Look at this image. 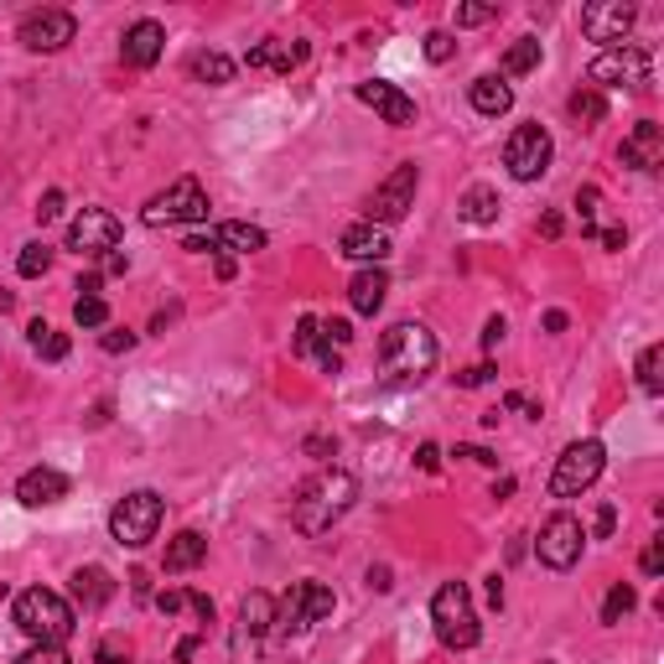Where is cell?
Returning <instances> with one entry per match:
<instances>
[{
    "mask_svg": "<svg viewBox=\"0 0 664 664\" xmlns=\"http://www.w3.org/2000/svg\"><path fill=\"white\" fill-rule=\"evenodd\" d=\"M358 498V477L342 473V467H323L317 477H307L302 488H296V504H291V525L302 529L307 540L327 535V529L338 525L342 514L354 509Z\"/></svg>",
    "mask_w": 664,
    "mask_h": 664,
    "instance_id": "cell-1",
    "label": "cell"
},
{
    "mask_svg": "<svg viewBox=\"0 0 664 664\" xmlns=\"http://www.w3.org/2000/svg\"><path fill=\"white\" fill-rule=\"evenodd\" d=\"M436 358H442V348H436L426 323H394L379 338V379L384 384H421L436 369Z\"/></svg>",
    "mask_w": 664,
    "mask_h": 664,
    "instance_id": "cell-2",
    "label": "cell"
},
{
    "mask_svg": "<svg viewBox=\"0 0 664 664\" xmlns=\"http://www.w3.org/2000/svg\"><path fill=\"white\" fill-rule=\"evenodd\" d=\"M17 629L27 633L32 644H68L73 629H78V618H73V608L57 592L27 587V592L17 597Z\"/></svg>",
    "mask_w": 664,
    "mask_h": 664,
    "instance_id": "cell-3",
    "label": "cell"
},
{
    "mask_svg": "<svg viewBox=\"0 0 664 664\" xmlns=\"http://www.w3.org/2000/svg\"><path fill=\"white\" fill-rule=\"evenodd\" d=\"M431 629H436V639H442L446 649H457V654L477 649V639H483V623H477L473 592H467L462 581H446V587H436V597H431Z\"/></svg>",
    "mask_w": 664,
    "mask_h": 664,
    "instance_id": "cell-4",
    "label": "cell"
},
{
    "mask_svg": "<svg viewBox=\"0 0 664 664\" xmlns=\"http://www.w3.org/2000/svg\"><path fill=\"white\" fill-rule=\"evenodd\" d=\"M167 519V498L156 494V488H136V494H125L109 509V535H115V546L125 550H146L156 540V529Z\"/></svg>",
    "mask_w": 664,
    "mask_h": 664,
    "instance_id": "cell-5",
    "label": "cell"
},
{
    "mask_svg": "<svg viewBox=\"0 0 664 664\" xmlns=\"http://www.w3.org/2000/svg\"><path fill=\"white\" fill-rule=\"evenodd\" d=\"M333 608H338L333 587H323V581H291L286 602L275 608V629L271 633H281V639H291V633H307L312 623L333 618Z\"/></svg>",
    "mask_w": 664,
    "mask_h": 664,
    "instance_id": "cell-6",
    "label": "cell"
},
{
    "mask_svg": "<svg viewBox=\"0 0 664 664\" xmlns=\"http://www.w3.org/2000/svg\"><path fill=\"white\" fill-rule=\"evenodd\" d=\"M198 219H208V192L198 177H177L167 192H156L151 203L140 208L146 229H171V223H198Z\"/></svg>",
    "mask_w": 664,
    "mask_h": 664,
    "instance_id": "cell-7",
    "label": "cell"
},
{
    "mask_svg": "<svg viewBox=\"0 0 664 664\" xmlns=\"http://www.w3.org/2000/svg\"><path fill=\"white\" fill-rule=\"evenodd\" d=\"M608 467V446L602 442H571L556 457V473H550V498H581Z\"/></svg>",
    "mask_w": 664,
    "mask_h": 664,
    "instance_id": "cell-8",
    "label": "cell"
},
{
    "mask_svg": "<svg viewBox=\"0 0 664 664\" xmlns=\"http://www.w3.org/2000/svg\"><path fill=\"white\" fill-rule=\"evenodd\" d=\"M550 151H556L550 130L529 119V125H514V136L504 140V167H509L514 182H540L550 171Z\"/></svg>",
    "mask_w": 664,
    "mask_h": 664,
    "instance_id": "cell-9",
    "label": "cell"
},
{
    "mask_svg": "<svg viewBox=\"0 0 664 664\" xmlns=\"http://www.w3.org/2000/svg\"><path fill=\"white\" fill-rule=\"evenodd\" d=\"M649 73H654L649 48H608L592 68H587V78H592V88L602 94V88H644Z\"/></svg>",
    "mask_w": 664,
    "mask_h": 664,
    "instance_id": "cell-10",
    "label": "cell"
},
{
    "mask_svg": "<svg viewBox=\"0 0 664 664\" xmlns=\"http://www.w3.org/2000/svg\"><path fill=\"white\" fill-rule=\"evenodd\" d=\"M415 188H421V171H415V161H400V167H394L390 177H384V182L369 192V208H363V213H369V223H379V229H384V223H400L410 208H415Z\"/></svg>",
    "mask_w": 664,
    "mask_h": 664,
    "instance_id": "cell-11",
    "label": "cell"
},
{
    "mask_svg": "<svg viewBox=\"0 0 664 664\" xmlns=\"http://www.w3.org/2000/svg\"><path fill=\"white\" fill-rule=\"evenodd\" d=\"M581 540H587V529H581L577 514H550L546 525H540L535 556H540V566H550V571H571V566L581 561Z\"/></svg>",
    "mask_w": 664,
    "mask_h": 664,
    "instance_id": "cell-12",
    "label": "cell"
},
{
    "mask_svg": "<svg viewBox=\"0 0 664 664\" xmlns=\"http://www.w3.org/2000/svg\"><path fill=\"white\" fill-rule=\"evenodd\" d=\"M275 629V597L271 592H250L239 602V629H234V660L239 664H255L265 633Z\"/></svg>",
    "mask_w": 664,
    "mask_h": 664,
    "instance_id": "cell-13",
    "label": "cell"
},
{
    "mask_svg": "<svg viewBox=\"0 0 664 664\" xmlns=\"http://www.w3.org/2000/svg\"><path fill=\"white\" fill-rule=\"evenodd\" d=\"M633 21H639V6H633V0H592V6H581V32H587V42L623 48Z\"/></svg>",
    "mask_w": 664,
    "mask_h": 664,
    "instance_id": "cell-14",
    "label": "cell"
},
{
    "mask_svg": "<svg viewBox=\"0 0 664 664\" xmlns=\"http://www.w3.org/2000/svg\"><path fill=\"white\" fill-rule=\"evenodd\" d=\"M68 250L73 255H109V250H119V219L109 208H84L68 223Z\"/></svg>",
    "mask_w": 664,
    "mask_h": 664,
    "instance_id": "cell-15",
    "label": "cell"
},
{
    "mask_svg": "<svg viewBox=\"0 0 664 664\" xmlns=\"http://www.w3.org/2000/svg\"><path fill=\"white\" fill-rule=\"evenodd\" d=\"M78 36V21L68 11H32V17L17 27V42L27 52H63Z\"/></svg>",
    "mask_w": 664,
    "mask_h": 664,
    "instance_id": "cell-16",
    "label": "cell"
},
{
    "mask_svg": "<svg viewBox=\"0 0 664 664\" xmlns=\"http://www.w3.org/2000/svg\"><path fill=\"white\" fill-rule=\"evenodd\" d=\"M354 94H358V104H369L384 125H394V130H400V125H415V99H410L405 88L384 84V78H369V84H358Z\"/></svg>",
    "mask_w": 664,
    "mask_h": 664,
    "instance_id": "cell-17",
    "label": "cell"
},
{
    "mask_svg": "<svg viewBox=\"0 0 664 664\" xmlns=\"http://www.w3.org/2000/svg\"><path fill=\"white\" fill-rule=\"evenodd\" d=\"M618 161L629 171H660L664 167V130L654 119H639L629 136H623V146H618Z\"/></svg>",
    "mask_w": 664,
    "mask_h": 664,
    "instance_id": "cell-18",
    "label": "cell"
},
{
    "mask_svg": "<svg viewBox=\"0 0 664 664\" xmlns=\"http://www.w3.org/2000/svg\"><path fill=\"white\" fill-rule=\"evenodd\" d=\"M390 229H379V223H354V229H342L338 239V255L354 260V265H384L390 260Z\"/></svg>",
    "mask_w": 664,
    "mask_h": 664,
    "instance_id": "cell-19",
    "label": "cell"
},
{
    "mask_svg": "<svg viewBox=\"0 0 664 664\" xmlns=\"http://www.w3.org/2000/svg\"><path fill=\"white\" fill-rule=\"evenodd\" d=\"M167 48V32H161V21H136V27H125L119 36V57L130 63V68H151L156 57Z\"/></svg>",
    "mask_w": 664,
    "mask_h": 664,
    "instance_id": "cell-20",
    "label": "cell"
},
{
    "mask_svg": "<svg viewBox=\"0 0 664 664\" xmlns=\"http://www.w3.org/2000/svg\"><path fill=\"white\" fill-rule=\"evenodd\" d=\"M17 498L27 509H48L57 498H68V477L57 473V467H32V473H21Z\"/></svg>",
    "mask_w": 664,
    "mask_h": 664,
    "instance_id": "cell-21",
    "label": "cell"
},
{
    "mask_svg": "<svg viewBox=\"0 0 664 664\" xmlns=\"http://www.w3.org/2000/svg\"><path fill=\"white\" fill-rule=\"evenodd\" d=\"M291 354H296V358H317V363H323L327 375H342V354L323 338V323H317V317H302V323H296Z\"/></svg>",
    "mask_w": 664,
    "mask_h": 664,
    "instance_id": "cell-22",
    "label": "cell"
},
{
    "mask_svg": "<svg viewBox=\"0 0 664 664\" xmlns=\"http://www.w3.org/2000/svg\"><path fill=\"white\" fill-rule=\"evenodd\" d=\"M384 296H390V275H384V265H363V271L348 281V302H354L358 317H375V312L384 307Z\"/></svg>",
    "mask_w": 664,
    "mask_h": 664,
    "instance_id": "cell-23",
    "label": "cell"
},
{
    "mask_svg": "<svg viewBox=\"0 0 664 664\" xmlns=\"http://www.w3.org/2000/svg\"><path fill=\"white\" fill-rule=\"evenodd\" d=\"M208 244H213V255H219V250H229V255H255L271 239H265L260 223H219V229H208Z\"/></svg>",
    "mask_w": 664,
    "mask_h": 664,
    "instance_id": "cell-24",
    "label": "cell"
},
{
    "mask_svg": "<svg viewBox=\"0 0 664 664\" xmlns=\"http://www.w3.org/2000/svg\"><path fill=\"white\" fill-rule=\"evenodd\" d=\"M307 42H260V48H250V57H244V63H250V68H271V73H291V68H302V63H307Z\"/></svg>",
    "mask_w": 664,
    "mask_h": 664,
    "instance_id": "cell-25",
    "label": "cell"
},
{
    "mask_svg": "<svg viewBox=\"0 0 664 664\" xmlns=\"http://www.w3.org/2000/svg\"><path fill=\"white\" fill-rule=\"evenodd\" d=\"M109 597H115V577L104 566H78L73 571V602L78 608H104Z\"/></svg>",
    "mask_w": 664,
    "mask_h": 664,
    "instance_id": "cell-26",
    "label": "cell"
},
{
    "mask_svg": "<svg viewBox=\"0 0 664 664\" xmlns=\"http://www.w3.org/2000/svg\"><path fill=\"white\" fill-rule=\"evenodd\" d=\"M473 109H477V115H488V119L509 115V109H514V88L504 84L498 73H483V78H473Z\"/></svg>",
    "mask_w": 664,
    "mask_h": 664,
    "instance_id": "cell-27",
    "label": "cell"
},
{
    "mask_svg": "<svg viewBox=\"0 0 664 664\" xmlns=\"http://www.w3.org/2000/svg\"><path fill=\"white\" fill-rule=\"evenodd\" d=\"M208 556V540L198 535V529H182V535H171L167 540V577H182V571H192V566Z\"/></svg>",
    "mask_w": 664,
    "mask_h": 664,
    "instance_id": "cell-28",
    "label": "cell"
},
{
    "mask_svg": "<svg viewBox=\"0 0 664 664\" xmlns=\"http://www.w3.org/2000/svg\"><path fill=\"white\" fill-rule=\"evenodd\" d=\"M457 213H462V219H467V223H473V229H488V223L498 219V192L488 188V182H477V188H467V192H462Z\"/></svg>",
    "mask_w": 664,
    "mask_h": 664,
    "instance_id": "cell-29",
    "label": "cell"
},
{
    "mask_svg": "<svg viewBox=\"0 0 664 664\" xmlns=\"http://www.w3.org/2000/svg\"><path fill=\"white\" fill-rule=\"evenodd\" d=\"M188 73L208 88H223L229 78H234V57H223V52H198V57L188 63Z\"/></svg>",
    "mask_w": 664,
    "mask_h": 664,
    "instance_id": "cell-30",
    "label": "cell"
},
{
    "mask_svg": "<svg viewBox=\"0 0 664 664\" xmlns=\"http://www.w3.org/2000/svg\"><path fill=\"white\" fill-rule=\"evenodd\" d=\"M540 57H546V52H540V42H535V36H519V42L504 52V78H519V73L540 68Z\"/></svg>",
    "mask_w": 664,
    "mask_h": 664,
    "instance_id": "cell-31",
    "label": "cell"
},
{
    "mask_svg": "<svg viewBox=\"0 0 664 664\" xmlns=\"http://www.w3.org/2000/svg\"><path fill=\"white\" fill-rule=\"evenodd\" d=\"M664 342H649L644 354H639V390L644 394H664Z\"/></svg>",
    "mask_w": 664,
    "mask_h": 664,
    "instance_id": "cell-32",
    "label": "cell"
},
{
    "mask_svg": "<svg viewBox=\"0 0 664 664\" xmlns=\"http://www.w3.org/2000/svg\"><path fill=\"white\" fill-rule=\"evenodd\" d=\"M27 338H32V348H36L42 358H48V363L68 358V333H52L48 323H32V327H27Z\"/></svg>",
    "mask_w": 664,
    "mask_h": 664,
    "instance_id": "cell-33",
    "label": "cell"
},
{
    "mask_svg": "<svg viewBox=\"0 0 664 664\" xmlns=\"http://www.w3.org/2000/svg\"><path fill=\"white\" fill-rule=\"evenodd\" d=\"M571 119H577V125H602V119H608V99H602L597 88H577V94H571Z\"/></svg>",
    "mask_w": 664,
    "mask_h": 664,
    "instance_id": "cell-34",
    "label": "cell"
},
{
    "mask_svg": "<svg viewBox=\"0 0 664 664\" xmlns=\"http://www.w3.org/2000/svg\"><path fill=\"white\" fill-rule=\"evenodd\" d=\"M633 608H639V592H633L629 581H618L613 592L602 597V623H608V629H613V623H623V618H629Z\"/></svg>",
    "mask_w": 664,
    "mask_h": 664,
    "instance_id": "cell-35",
    "label": "cell"
},
{
    "mask_svg": "<svg viewBox=\"0 0 664 664\" xmlns=\"http://www.w3.org/2000/svg\"><path fill=\"white\" fill-rule=\"evenodd\" d=\"M48 265H52V250H48V244H21L17 271L27 275V281H36V275H48Z\"/></svg>",
    "mask_w": 664,
    "mask_h": 664,
    "instance_id": "cell-36",
    "label": "cell"
},
{
    "mask_svg": "<svg viewBox=\"0 0 664 664\" xmlns=\"http://www.w3.org/2000/svg\"><path fill=\"white\" fill-rule=\"evenodd\" d=\"M73 323H78V327H104V323H109L104 296H78V302H73Z\"/></svg>",
    "mask_w": 664,
    "mask_h": 664,
    "instance_id": "cell-37",
    "label": "cell"
},
{
    "mask_svg": "<svg viewBox=\"0 0 664 664\" xmlns=\"http://www.w3.org/2000/svg\"><path fill=\"white\" fill-rule=\"evenodd\" d=\"M494 17H498V6H483V0H467V6H457V11H452V21H457V27H488Z\"/></svg>",
    "mask_w": 664,
    "mask_h": 664,
    "instance_id": "cell-38",
    "label": "cell"
},
{
    "mask_svg": "<svg viewBox=\"0 0 664 664\" xmlns=\"http://www.w3.org/2000/svg\"><path fill=\"white\" fill-rule=\"evenodd\" d=\"M577 208H581V234L592 239V234H597V208H602V192H597V188H581V192H577Z\"/></svg>",
    "mask_w": 664,
    "mask_h": 664,
    "instance_id": "cell-39",
    "label": "cell"
},
{
    "mask_svg": "<svg viewBox=\"0 0 664 664\" xmlns=\"http://www.w3.org/2000/svg\"><path fill=\"white\" fill-rule=\"evenodd\" d=\"M17 664H73V660H68V649L63 644H32Z\"/></svg>",
    "mask_w": 664,
    "mask_h": 664,
    "instance_id": "cell-40",
    "label": "cell"
},
{
    "mask_svg": "<svg viewBox=\"0 0 664 664\" xmlns=\"http://www.w3.org/2000/svg\"><path fill=\"white\" fill-rule=\"evenodd\" d=\"M452 52H457V36L452 32H426V57L431 63H446Z\"/></svg>",
    "mask_w": 664,
    "mask_h": 664,
    "instance_id": "cell-41",
    "label": "cell"
},
{
    "mask_svg": "<svg viewBox=\"0 0 664 664\" xmlns=\"http://www.w3.org/2000/svg\"><path fill=\"white\" fill-rule=\"evenodd\" d=\"M94 660H99V664H130V644L109 633V639H104V644H99V654H94Z\"/></svg>",
    "mask_w": 664,
    "mask_h": 664,
    "instance_id": "cell-42",
    "label": "cell"
},
{
    "mask_svg": "<svg viewBox=\"0 0 664 664\" xmlns=\"http://www.w3.org/2000/svg\"><path fill=\"white\" fill-rule=\"evenodd\" d=\"M488 379H494V363H473V369H462V375H457V384H462V390H483Z\"/></svg>",
    "mask_w": 664,
    "mask_h": 664,
    "instance_id": "cell-43",
    "label": "cell"
},
{
    "mask_svg": "<svg viewBox=\"0 0 664 664\" xmlns=\"http://www.w3.org/2000/svg\"><path fill=\"white\" fill-rule=\"evenodd\" d=\"M639 566H644V577H660L664 571V540H649L644 556H639Z\"/></svg>",
    "mask_w": 664,
    "mask_h": 664,
    "instance_id": "cell-44",
    "label": "cell"
},
{
    "mask_svg": "<svg viewBox=\"0 0 664 664\" xmlns=\"http://www.w3.org/2000/svg\"><path fill=\"white\" fill-rule=\"evenodd\" d=\"M104 354H130L136 348V333H125V327H115V333H104Z\"/></svg>",
    "mask_w": 664,
    "mask_h": 664,
    "instance_id": "cell-45",
    "label": "cell"
},
{
    "mask_svg": "<svg viewBox=\"0 0 664 664\" xmlns=\"http://www.w3.org/2000/svg\"><path fill=\"white\" fill-rule=\"evenodd\" d=\"M323 338H327V342H333V348H338V354H342V342L354 338V327L342 323V317H333V323H323Z\"/></svg>",
    "mask_w": 664,
    "mask_h": 664,
    "instance_id": "cell-46",
    "label": "cell"
},
{
    "mask_svg": "<svg viewBox=\"0 0 664 664\" xmlns=\"http://www.w3.org/2000/svg\"><path fill=\"white\" fill-rule=\"evenodd\" d=\"M57 213H63V192H57V188H52V192H42V203H36V219H42V223H52V219H57Z\"/></svg>",
    "mask_w": 664,
    "mask_h": 664,
    "instance_id": "cell-47",
    "label": "cell"
},
{
    "mask_svg": "<svg viewBox=\"0 0 664 664\" xmlns=\"http://www.w3.org/2000/svg\"><path fill=\"white\" fill-rule=\"evenodd\" d=\"M504 333H509V323H504V317H488V323H483V348L494 354L498 342H504Z\"/></svg>",
    "mask_w": 664,
    "mask_h": 664,
    "instance_id": "cell-48",
    "label": "cell"
},
{
    "mask_svg": "<svg viewBox=\"0 0 664 664\" xmlns=\"http://www.w3.org/2000/svg\"><path fill=\"white\" fill-rule=\"evenodd\" d=\"M504 410H514V415H529V421H535V415H540V405H535V400H529V394H504Z\"/></svg>",
    "mask_w": 664,
    "mask_h": 664,
    "instance_id": "cell-49",
    "label": "cell"
},
{
    "mask_svg": "<svg viewBox=\"0 0 664 664\" xmlns=\"http://www.w3.org/2000/svg\"><path fill=\"white\" fill-rule=\"evenodd\" d=\"M597 244H602V250H623V244H629V229H623V223H618V229H597Z\"/></svg>",
    "mask_w": 664,
    "mask_h": 664,
    "instance_id": "cell-50",
    "label": "cell"
},
{
    "mask_svg": "<svg viewBox=\"0 0 664 664\" xmlns=\"http://www.w3.org/2000/svg\"><path fill=\"white\" fill-rule=\"evenodd\" d=\"M415 467H421V473H442V446H421V452H415Z\"/></svg>",
    "mask_w": 664,
    "mask_h": 664,
    "instance_id": "cell-51",
    "label": "cell"
},
{
    "mask_svg": "<svg viewBox=\"0 0 664 664\" xmlns=\"http://www.w3.org/2000/svg\"><path fill=\"white\" fill-rule=\"evenodd\" d=\"M182 608H188V592H161V597H156V613L177 618V613H182Z\"/></svg>",
    "mask_w": 664,
    "mask_h": 664,
    "instance_id": "cell-52",
    "label": "cell"
},
{
    "mask_svg": "<svg viewBox=\"0 0 664 664\" xmlns=\"http://www.w3.org/2000/svg\"><path fill=\"white\" fill-rule=\"evenodd\" d=\"M457 457H467V462H483V467H494V452H488V446H457Z\"/></svg>",
    "mask_w": 664,
    "mask_h": 664,
    "instance_id": "cell-53",
    "label": "cell"
},
{
    "mask_svg": "<svg viewBox=\"0 0 664 664\" xmlns=\"http://www.w3.org/2000/svg\"><path fill=\"white\" fill-rule=\"evenodd\" d=\"M188 602H192V613L203 618V623H213V597H203V592H188Z\"/></svg>",
    "mask_w": 664,
    "mask_h": 664,
    "instance_id": "cell-54",
    "label": "cell"
},
{
    "mask_svg": "<svg viewBox=\"0 0 664 664\" xmlns=\"http://www.w3.org/2000/svg\"><path fill=\"white\" fill-rule=\"evenodd\" d=\"M613 525H618V509L602 504V509H597V535H613Z\"/></svg>",
    "mask_w": 664,
    "mask_h": 664,
    "instance_id": "cell-55",
    "label": "cell"
},
{
    "mask_svg": "<svg viewBox=\"0 0 664 664\" xmlns=\"http://www.w3.org/2000/svg\"><path fill=\"white\" fill-rule=\"evenodd\" d=\"M369 587H375V592H390L394 581H390V566H369Z\"/></svg>",
    "mask_w": 664,
    "mask_h": 664,
    "instance_id": "cell-56",
    "label": "cell"
},
{
    "mask_svg": "<svg viewBox=\"0 0 664 664\" xmlns=\"http://www.w3.org/2000/svg\"><path fill=\"white\" fill-rule=\"evenodd\" d=\"M307 452L312 457H327V452H338V446L327 442V436H307Z\"/></svg>",
    "mask_w": 664,
    "mask_h": 664,
    "instance_id": "cell-57",
    "label": "cell"
},
{
    "mask_svg": "<svg viewBox=\"0 0 664 664\" xmlns=\"http://www.w3.org/2000/svg\"><path fill=\"white\" fill-rule=\"evenodd\" d=\"M566 323H571V317H566L561 307H556V312H546V333H566Z\"/></svg>",
    "mask_w": 664,
    "mask_h": 664,
    "instance_id": "cell-58",
    "label": "cell"
},
{
    "mask_svg": "<svg viewBox=\"0 0 664 664\" xmlns=\"http://www.w3.org/2000/svg\"><path fill=\"white\" fill-rule=\"evenodd\" d=\"M104 271H109V275H125V271H130V260H125V255H115V250H109V260H104Z\"/></svg>",
    "mask_w": 664,
    "mask_h": 664,
    "instance_id": "cell-59",
    "label": "cell"
},
{
    "mask_svg": "<svg viewBox=\"0 0 664 664\" xmlns=\"http://www.w3.org/2000/svg\"><path fill=\"white\" fill-rule=\"evenodd\" d=\"M540 234H546V239L561 234V213H546V219H540Z\"/></svg>",
    "mask_w": 664,
    "mask_h": 664,
    "instance_id": "cell-60",
    "label": "cell"
},
{
    "mask_svg": "<svg viewBox=\"0 0 664 664\" xmlns=\"http://www.w3.org/2000/svg\"><path fill=\"white\" fill-rule=\"evenodd\" d=\"M192 654H198V639H182V644H177V664H188Z\"/></svg>",
    "mask_w": 664,
    "mask_h": 664,
    "instance_id": "cell-61",
    "label": "cell"
},
{
    "mask_svg": "<svg viewBox=\"0 0 664 664\" xmlns=\"http://www.w3.org/2000/svg\"><path fill=\"white\" fill-rule=\"evenodd\" d=\"M488 602H494V608H504V581H498V577H488Z\"/></svg>",
    "mask_w": 664,
    "mask_h": 664,
    "instance_id": "cell-62",
    "label": "cell"
}]
</instances>
